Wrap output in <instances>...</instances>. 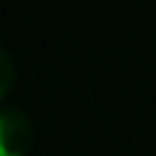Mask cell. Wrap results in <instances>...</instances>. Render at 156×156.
Returning a JSON list of instances; mask_svg holds the SVG:
<instances>
[{
    "mask_svg": "<svg viewBox=\"0 0 156 156\" xmlns=\"http://www.w3.org/2000/svg\"><path fill=\"white\" fill-rule=\"evenodd\" d=\"M32 145V122L17 104L0 107V156H26Z\"/></svg>",
    "mask_w": 156,
    "mask_h": 156,
    "instance_id": "1",
    "label": "cell"
},
{
    "mask_svg": "<svg viewBox=\"0 0 156 156\" xmlns=\"http://www.w3.org/2000/svg\"><path fill=\"white\" fill-rule=\"evenodd\" d=\"M15 84V61L6 52V46H0V95Z\"/></svg>",
    "mask_w": 156,
    "mask_h": 156,
    "instance_id": "2",
    "label": "cell"
}]
</instances>
